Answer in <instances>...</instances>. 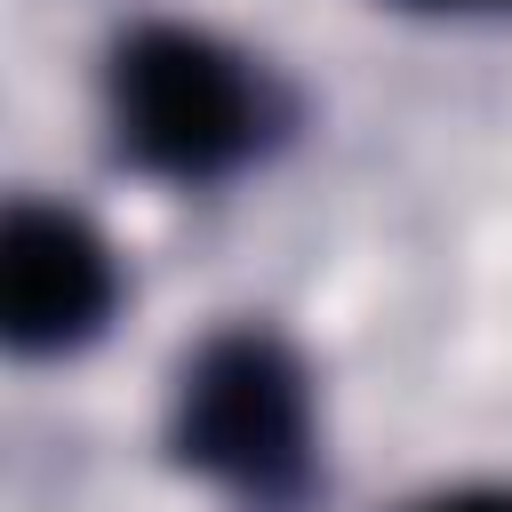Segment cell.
<instances>
[{
    "label": "cell",
    "mask_w": 512,
    "mask_h": 512,
    "mask_svg": "<svg viewBox=\"0 0 512 512\" xmlns=\"http://www.w3.org/2000/svg\"><path fill=\"white\" fill-rule=\"evenodd\" d=\"M112 128L160 176H224L264 144V80L208 32L144 24L112 56Z\"/></svg>",
    "instance_id": "obj_1"
},
{
    "label": "cell",
    "mask_w": 512,
    "mask_h": 512,
    "mask_svg": "<svg viewBox=\"0 0 512 512\" xmlns=\"http://www.w3.org/2000/svg\"><path fill=\"white\" fill-rule=\"evenodd\" d=\"M176 456L256 504H280L312 472V392L280 336H216L176 384Z\"/></svg>",
    "instance_id": "obj_2"
},
{
    "label": "cell",
    "mask_w": 512,
    "mask_h": 512,
    "mask_svg": "<svg viewBox=\"0 0 512 512\" xmlns=\"http://www.w3.org/2000/svg\"><path fill=\"white\" fill-rule=\"evenodd\" d=\"M112 312V248L72 208H8L0 232V320L16 352H72Z\"/></svg>",
    "instance_id": "obj_3"
},
{
    "label": "cell",
    "mask_w": 512,
    "mask_h": 512,
    "mask_svg": "<svg viewBox=\"0 0 512 512\" xmlns=\"http://www.w3.org/2000/svg\"><path fill=\"white\" fill-rule=\"evenodd\" d=\"M416 512H512V488H456V496H432Z\"/></svg>",
    "instance_id": "obj_4"
},
{
    "label": "cell",
    "mask_w": 512,
    "mask_h": 512,
    "mask_svg": "<svg viewBox=\"0 0 512 512\" xmlns=\"http://www.w3.org/2000/svg\"><path fill=\"white\" fill-rule=\"evenodd\" d=\"M424 8H464V0H424Z\"/></svg>",
    "instance_id": "obj_5"
}]
</instances>
